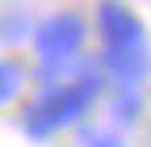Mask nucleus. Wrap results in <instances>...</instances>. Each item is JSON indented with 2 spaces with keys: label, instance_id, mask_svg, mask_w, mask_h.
Masks as SVG:
<instances>
[{
  "label": "nucleus",
  "instance_id": "1",
  "mask_svg": "<svg viewBox=\"0 0 151 147\" xmlns=\"http://www.w3.org/2000/svg\"><path fill=\"white\" fill-rule=\"evenodd\" d=\"M101 93H105V71L101 67H76L67 80L42 84V97L21 118L25 135L29 139H50V135L67 130V126L84 122V114H92V105L101 101Z\"/></svg>",
  "mask_w": 151,
  "mask_h": 147
},
{
  "label": "nucleus",
  "instance_id": "2",
  "mask_svg": "<svg viewBox=\"0 0 151 147\" xmlns=\"http://www.w3.org/2000/svg\"><path fill=\"white\" fill-rule=\"evenodd\" d=\"M84 38H88V21L80 13H71V9L46 17L42 25H34V50H38V76H42V84L67 80L80 67Z\"/></svg>",
  "mask_w": 151,
  "mask_h": 147
},
{
  "label": "nucleus",
  "instance_id": "3",
  "mask_svg": "<svg viewBox=\"0 0 151 147\" xmlns=\"http://www.w3.org/2000/svg\"><path fill=\"white\" fill-rule=\"evenodd\" d=\"M97 34H101L105 50L147 42V30L139 21V13L130 4H122V0H101V4H97Z\"/></svg>",
  "mask_w": 151,
  "mask_h": 147
},
{
  "label": "nucleus",
  "instance_id": "4",
  "mask_svg": "<svg viewBox=\"0 0 151 147\" xmlns=\"http://www.w3.org/2000/svg\"><path fill=\"white\" fill-rule=\"evenodd\" d=\"M34 34V17L29 13H0V46H21Z\"/></svg>",
  "mask_w": 151,
  "mask_h": 147
},
{
  "label": "nucleus",
  "instance_id": "5",
  "mask_svg": "<svg viewBox=\"0 0 151 147\" xmlns=\"http://www.w3.org/2000/svg\"><path fill=\"white\" fill-rule=\"evenodd\" d=\"M25 67L17 59H0V105H13L17 97L25 93Z\"/></svg>",
  "mask_w": 151,
  "mask_h": 147
},
{
  "label": "nucleus",
  "instance_id": "6",
  "mask_svg": "<svg viewBox=\"0 0 151 147\" xmlns=\"http://www.w3.org/2000/svg\"><path fill=\"white\" fill-rule=\"evenodd\" d=\"M139 114H143L139 88H118V97H113V122H118V126H134Z\"/></svg>",
  "mask_w": 151,
  "mask_h": 147
},
{
  "label": "nucleus",
  "instance_id": "7",
  "mask_svg": "<svg viewBox=\"0 0 151 147\" xmlns=\"http://www.w3.org/2000/svg\"><path fill=\"white\" fill-rule=\"evenodd\" d=\"M84 147H126L118 130H84Z\"/></svg>",
  "mask_w": 151,
  "mask_h": 147
}]
</instances>
